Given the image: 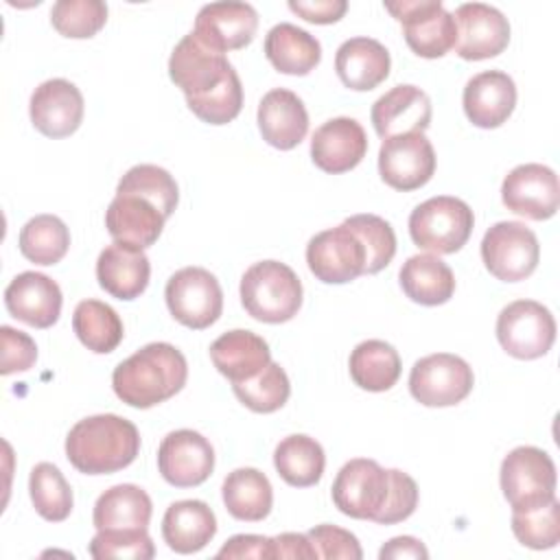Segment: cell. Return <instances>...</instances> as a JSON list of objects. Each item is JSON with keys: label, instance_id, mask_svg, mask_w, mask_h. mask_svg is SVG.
Instances as JSON below:
<instances>
[{"label": "cell", "instance_id": "1", "mask_svg": "<svg viewBox=\"0 0 560 560\" xmlns=\"http://www.w3.org/2000/svg\"><path fill=\"white\" fill-rule=\"evenodd\" d=\"M186 378V357L171 343L153 341L114 368L112 387L125 405L149 409L182 392Z\"/></svg>", "mask_w": 560, "mask_h": 560}, {"label": "cell", "instance_id": "2", "mask_svg": "<svg viewBox=\"0 0 560 560\" xmlns=\"http://www.w3.org/2000/svg\"><path fill=\"white\" fill-rule=\"evenodd\" d=\"M140 453L136 424L116 413L79 420L66 438V457L83 475H109L127 468Z\"/></svg>", "mask_w": 560, "mask_h": 560}, {"label": "cell", "instance_id": "3", "mask_svg": "<svg viewBox=\"0 0 560 560\" xmlns=\"http://www.w3.org/2000/svg\"><path fill=\"white\" fill-rule=\"evenodd\" d=\"M241 302L254 319L282 324L293 319L302 306V282L289 265L260 260L241 278Z\"/></svg>", "mask_w": 560, "mask_h": 560}, {"label": "cell", "instance_id": "4", "mask_svg": "<svg viewBox=\"0 0 560 560\" xmlns=\"http://www.w3.org/2000/svg\"><path fill=\"white\" fill-rule=\"evenodd\" d=\"M472 225L475 214L470 206L448 195L431 197L409 214L411 241L435 256L459 252L470 238Z\"/></svg>", "mask_w": 560, "mask_h": 560}, {"label": "cell", "instance_id": "5", "mask_svg": "<svg viewBox=\"0 0 560 560\" xmlns=\"http://www.w3.org/2000/svg\"><path fill=\"white\" fill-rule=\"evenodd\" d=\"M499 475L512 510H534L556 499V464L542 448H512L503 457Z\"/></svg>", "mask_w": 560, "mask_h": 560}, {"label": "cell", "instance_id": "6", "mask_svg": "<svg viewBox=\"0 0 560 560\" xmlns=\"http://www.w3.org/2000/svg\"><path fill=\"white\" fill-rule=\"evenodd\" d=\"M385 9L402 24L405 42L418 57L438 59L455 48L457 26L440 0L385 2Z\"/></svg>", "mask_w": 560, "mask_h": 560}, {"label": "cell", "instance_id": "7", "mask_svg": "<svg viewBox=\"0 0 560 560\" xmlns=\"http://www.w3.org/2000/svg\"><path fill=\"white\" fill-rule=\"evenodd\" d=\"M497 339L510 357L532 361L551 350L556 341V319L540 302L516 300L499 313Z\"/></svg>", "mask_w": 560, "mask_h": 560}, {"label": "cell", "instance_id": "8", "mask_svg": "<svg viewBox=\"0 0 560 560\" xmlns=\"http://www.w3.org/2000/svg\"><path fill=\"white\" fill-rule=\"evenodd\" d=\"M486 269L503 282L529 278L540 260L536 234L521 221H499L481 238Z\"/></svg>", "mask_w": 560, "mask_h": 560}, {"label": "cell", "instance_id": "9", "mask_svg": "<svg viewBox=\"0 0 560 560\" xmlns=\"http://www.w3.org/2000/svg\"><path fill=\"white\" fill-rule=\"evenodd\" d=\"M171 315L192 328L212 326L223 311V291L219 280L203 267H184L175 271L164 289Z\"/></svg>", "mask_w": 560, "mask_h": 560}, {"label": "cell", "instance_id": "10", "mask_svg": "<svg viewBox=\"0 0 560 560\" xmlns=\"http://www.w3.org/2000/svg\"><path fill=\"white\" fill-rule=\"evenodd\" d=\"M234 72L225 52L210 48L192 31L177 42L168 59V77L186 94V101L214 92Z\"/></svg>", "mask_w": 560, "mask_h": 560}, {"label": "cell", "instance_id": "11", "mask_svg": "<svg viewBox=\"0 0 560 560\" xmlns=\"http://www.w3.org/2000/svg\"><path fill=\"white\" fill-rule=\"evenodd\" d=\"M472 385V368L451 352L418 359L409 374V392L424 407H453L470 394Z\"/></svg>", "mask_w": 560, "mask_h": 560}, {"label": "cell", "instance_id": "12", "mask_svg": "<svg viewBox=\"0 0 560 560\" xmlns=\"http://www.w3.org/2000/svg\"><path fill=\"white\" fill-rule=\"evenodd\" d=\"M392 477L374 459L357 457L341 466L332 483V503L350 518L376 521L389 497Z\"/></svg>", "mask_w": 560, "mask_h": 560}, {"label": "cell", "instance_id": "13", "mask_svg": "<svg viewBox=\"0 0 560 560\" xmlns=\"http://www.w3.org/2000/svg\"><path fill=\"white\" fill-rule=\"evenodd\" d=\"M365 247L346 223L315 234L306 245V265L326 284L352 282L365 273Z\"/></svg>", "mask_w": 560, "mask_h": 560}, {"label": "cell", "instance_id": "14", "mask_svg": "<svg viewBox=\"0 0 560 560\" xmlns=\"http://www.w3.org/2000/svg\"><path fill=\"white\" fill-rule=\"evenodd\" d=\"M381 179L402 192L422 188L435 173V151L422 131L385 138L378 151Z\"/></svg>", "mask_w": 560, "mask_h": 560}, {"label": "cell", "instance_id": "15", "mask_svg": "<svg viewBox=\"0 0 560 560\" xmlns=\"http://www.w3.org/2000/svg\"><path fill=\"white\" fill-rule=\"evenodd\" d=\"M503 206L525 219H551L560 203L558 175L545 164H521L512 168L501 184Z\"/></svg>", "mask_w": 560, "mask_h": 560}, {"label": "cell", "instance_id": "16", "mask_svg": "<svg viewBox=\"0 0 560 560\" xmlns=\"http://www.w3.org/2000/svg\"><path fill=\"white\" fill-rule=\"evenodd\" d=\"M455 52L466 61H481L501 55L510 44L508 18L483 2H466L455 9Z\"/></svg>", "mask_w": 560, "mask_h": 560}, {"label": "cell", "instance_id": "17", "mask_svg": "<svg viewBox=\"0 0 560 560\" xmlns=\"http://www.w3.org/2000/svg\"><path fill=\"white\" fill-rule=\"evenodd\" d=\"M158 470L175 488H195L212 475L214 448L192 429L171 431L160 442Z\"/></svg>", "mask_w": 560, "mask_h": 560}, {"label": "cell", "instance_id": "18", "mask_svg": "<svg viewBox=\"0 0 560 560\" xmlns=\"http://www.w3.org/2000/svg\"><path fill=\"white\" fill-rule=\"evenodd\" d=\"M258 31V13L247 2H210L195 18L192 33L219 52L252 44Z\"/></svg>", "mask_w": 560, "mask_h": 560}, {"label": "cell", "instance_id": "19", "mask_svg": "<svg viewBox=\"0 0 560 560\" xmlns=\"http://www.w3.org/2000/svg\"><path fill=\"white\" fill-rule=\"evenodd\" d=\"M31 122L48 138H66L74 133L83 120V96L79 88L66 79H48L31 94Z\"/></svg>", "mask_w": 560, "mask_h": 560}, {"label": "cell", "instance_id": "20", "mask_svg": "<svg viewBox=\"0 0 560 560\" xmlns=\"http://www.w3.org/2000/svg\"><path fill=\"white\" fill-rule=\"evenodd\" d=\"M63 295L59 284L37 271L18 273L4 289L7 311L35 328H50L61 315Z\"/></svg>", "mask_w": 560, "mask_h": 560}, {"label": "cell", "instance_id": "21", "mask_svg": "<svg viewBox=\"0 0 560 560\" xmlns=\"http://www.w3.org/2000/svg\"><path fill=\"white\" fill-rule=\"evenodd\" d=\"M368 153V136L363 127L348 116L330 118L315 129L311 138V158L324 173L352 171Z\"/></svg>", "mask_w": 560, "mask_h": 560}, {"label": "cell", "instance_id": "22", "mask_svg": "<svg viewBox=\"0 0 560 560\" xmlns=\"http://www.w3.org/2000/svg\"><path fill=\"white\" fill-rule=\"evenodd\" d=\"M462 103L475 127L497 129L516 107V85L508 72L486 70L466 83Z\"/></svg>", "mask_w": 560, "mask_h": 560}, {"label": "cell", "instance_id": "23", "mask_svg": "<svg viewBox=\"0 0 560 560\" xmlns=\"http://www.w3.org/2000/svg\"><path fill=\"white\" fill-rule=\"evenodd\" d=\"M372 125L383 140L409 131L424 133L431 125V98L416 85H396L372 105Z\"/></svg>", "mask_w": 560, "mask_h": 560}, {"label": "cell", "instance_id": "24", "mask_svg": "<svg viewBox=\"0 0 560 560\" xmlns=\"http://www.w3.org/2000/svg\"><path fill=\"white\" fill-rule=\"evenodd\" d=\"M258 129L273 149L289 151L298 147L308 131V114L302 98L284 88L269 90L258 105Z\"/></svg>", "mask_w": 560, "mask_h": 560}, {"label": "cell", "instance_id": "25", "mask_svg": "<svg viewBox=\"0 0 560 560\" xmlns=\"http://www.w3.org/2000/svg\"><path fill=\"white\" fill-rule=\"evenodd\" d=\"M164 221L166 217L149 199L131 192H116L105 212L109 236L140 249L151 247L160 238Z\"/></svg>", "mask_w": 560, "mask_h": 560}, {"label": "cell", "instance_id": "26", "mask_svg": "<svg viewBox=\"0 0 560 560\" xmlns=\"http://www.w3.org/2000/svg\"><path fill=\"white\" fill-rule=\"evenodd\" d=\"M151 276V265L144 249L114 241L96 260V278L101 289L118 300H136L144 293Z\"/></svg>", "mask_w": 560, "mask_h": 560}, {"label": "cell", "instance_id": "27", "mask_svg": "<svg viewBox=\"0 0 560 560\" xmlns=\"http://www.w3.org/2000/svg\"><path fill=\"white\" fill-rule=\"evenodd\" d=\"M389 50L372 37H350L335 55L339 81L357 92H368L389 77Z\"/></svg>", "mask_w": 560, "mask_h": 560}, {"label": "cell", "instance_id": "28", "mask_svg": "<svg viewBox=\"0 0 560 560\" xmlns=\"http://www.w3.org/2000/svg\"><path fill=\"white\" fill-rule=\"evenodd\" d=\"M210 359L230 383H243L269 365L271 350L260 335L236 328L212 341Z\"/></svg>", "mask_w": 560, "mask_h": 560}, {"label": "cell", "instance_id": "29", "mask_svg": "<svg viewBox=\"0 0 560 560\" xmlns=\"http://www.w3.org/2000/svg\"><path fill=\"white\" fill-rule=\"evenodd\" d=\"M217 534V518L199 499L175 501L162 518V538L175 553H197Z\"/></svg>", "mask_w": 560, "mask_h": 560}, {"label": "cell", "instance_id": "30", "mask_svg": "<svg viewBox=\"0 0 560 560\" xmlns=\"http://www.w3.org/2000/svg\"><path fill=\"white\" fill-rule=\"evenodd\" d=\"M398 278L405 295L422 306H440L455 293V276L435 254L409 256L402 262Z\"/></svg>", "mask_w": 560, "mask_h": 560}, {"label": "cell", "instance_id": "31", "mask_svg": "<svg viewBox=\"0 0 560 560\" xmlns=\"http://www.w3.org/2000/svg\"><path fill=\"white\" fill-rule=\"evenodd\" d=\"M265 55L278 72L304 77L319 63L322 46L308 31L280 22L265 37Z\"/></svg>", "mask_w": 560, "mask_h": 560}, {"label": "cell", "instance_id": "32", "mask_svg": "<svg viewBox=\"0 0 560 560\" xmlns=\"http://www.w3.org/2000/svg\"><path fill=\"white\" fill-rule=\"evenodd\" d=\"M151 512L153 503L140 486L118 483L96 499L92 523L96 529L147 527Z\"/></svg>", "mask_w": 560, "mask_h": 560}, {"label": "cell", "instance_id": "33", "mask_svg": "<svg viewBox=\"0 0 560 560\" xmlns=\"http://www.w3.org/2000/svg\"><path fill=\"white\" fill-rule=\"evenodd\" d=\"M223 503L238 521H262L273 505V488L258 468H236L223 479Z\"/></svg>", "mask_w": 560, "mask_h": 560}, {"label": "cell", "instance_id": "34", "mask_svg": "<svg viewBox=\"0 0 560 560\" xmlns=\"http://www.w3.org/2000/svg\"><path fill=\"white\" fill-rule=\"evenodd\" d=\"M273 466L289 486L308 488L322 479L326 455L315 438L293 433L278 442L273 451Z\"/></svg>", "mask_w": 560, "mask_h": 560}, {"label": "cell", "instance_id": "35", "mask_svg": "<svg viewBox=\"0 0 560 560\" xmlns=\"http://www.w3.org/2000/svg\"><path fill=\"white\" fill-rule=\"evenodd\" d=\"M354 385L368 392H387L400 376V357L396 348L383 339L361 341L348 361Z\"/></svg>", "mask_w": 560, "mask_h": 560}, {"label": "cell", "instance_id": "36", "mask_svg": "<svg viewBox=\"0 0 560 560\" xmlns=\"http://www.w3.org/2000/svg\"><path fill=\"white\" fill-rule=\"evenodd\" d=\"M72 328L79 341L96 354L116 350L125 335L118 313L101 300L79 302L72 313Z\"/></svg>", "mask_w": 560, "mask_h": 560}, {"label": "cell", "instance_id": "37", "mask_svg": "<svg viewBox=\"0 0 560 560\" xmlns=\"http://www.w3.org/2000/svg\"><path fill=\"white\" fill-rule=\"evenodd\" d=\"M20 252L35 265L59 262L70 247V230L55 214H37L20 230Z\"/></svg>", "mask_w": 560, "mask_h": 560}, {"label": "cell", "instance_id": "38", "mask_svg": "<svg viewBox=\"0 0 560 560\" xmlns=\"http://www.w3.org/2000/svg\"><path fill=\"white\" fill-rule=\"evenodd\" d=\"M28 492H31L35 512L42 518L59 523L70 516L74 505L72 488L55 464L39 462L33 466L28 477Z\"/></svg>", "mask_w": 560, "mask_h": 560}, {"label": "cell", "instance_id": "39", "mask_svg": "<svg viewBox=\"0 0 560 560\" xmlns=\"http://www.w3.org/2000/svg\"><path fill=\"white\" fill-rule=\"evenodd\" d=\"M116 192H131L149 199L166 219L175 212L179 201V188L173 175L155 164L131 166L118 182Z\"/></svg>", "mask_w": 560, "mask_h": 560}, {"label": "cell", "instance_id": "40", "mask_svg": "<svg viewBox=\"0 0 560 560\" xmlns=\"http://www.w3.org/2000/svg\"><path fill=\"white\" fill-rule=\"evenodd\" d=\"M234 396L252 411L256 413H273L278 411L291 394V383L287 372L269 361L262 372H258L254 378L243 381V383H232Z\"/></svg>", "mask_w": 560, "mask_h": 560}, {"label": "cell", "instance_id": "41", "mask_svg": "<svg viewBox=\"0 0 560 560\" xmlns=\"http://www.w3.org/2000/svg\"><path fill=\"white\" fill-rule=\"evenodd\" d=\"M50 22L63 37H94L107 22V4L101 0H59L50 9Z\"/></svg>", "mask_w": 560, "mask_h": 560}, {"label": "cell", "instance_id": "42", "mask_svg": "<svg viewBox=\"0 0 560 560\" xmlns=\"http://www.w3.org/2000/svg\"><path fill=\"white\" fill-rule=\"evenodd\" d=\"M512 532L529 549H551L560 540V503L553 499L534 510H512Z\"/></svg>", "mask_w": 560, "mask_h": 560}, {"label": "cell", "instance_id": "43", "mask_svg": "<svg viewBox=\"0 0 560 560\" xmlns=\"http://www.w3.org/2000/svg\"><path fill=\"white\" fill-rule=\"evenodd\" d=\"M363 243L365 254H368V262H365V273H378L381 269H385L394 254H396V234L392 230V225L376 217V214H354L348 217L343 221Z\"/></svg>", "mask_w": 560, "mask_h": 560}, {"label": "cell", "instance_id": "44", "mask_svg": "<svg viewBox=\"0 0 560 560\" xmlns=\"http://www.w3.org/2000/svg\"><path fill=\"white\" fill-rule=\"evenodd\" d=\"M90 556L96 560L107 558H131V560H151L155 547L147 527L133 529H96L90 540Z\"/></svg>", "mask_w": 560, "mask_h": 560}, {"label": "cell", "instance_id": "45", "mask_svg": "<svg viewBox=\"0 0 560 560\" xmlns=\"http://www.w3.org/2000/svg\"><path fill=\"white\" fill-rule=\"evenodd\" d=\"M188 109L203 122L208 125H225L234 120L241 114L243 107V85L238 74L234 72L223 85H219L214 92L186 101Z\"/></svg>", "mask_w": 560, "mask_h": 560}, {"label": "cell", "instance_id": "46", "mask_svg": "<svg viewBox=\"0 0 560 560\" xmlns=\"http://www.w3.org/2000/svg\"><path fill=\"white\" fill-rule=\"evenodd\" d=\"M389 477H392V486H389L387 503L374 521L378 525H394V523L407 521L416 512V505H418L416 481L398 468H389Z\"/></svg>", "mask_w": 560, "mask_h": 560}, {"label": "cell", "instance_id": "47", "mask_svg": "<svg viewBox=\"0 0 560 560\" xmlns=\"http://www.w3.org/2000/svg\"><path fill=\"white\" fill-rule=\"evenodd\" d=\"M308 540L317 553V558H341V560H361L363 551L354 534L337 525H315L308 534Z\"/></svg>", "mask_w": 560, "mask_h": 560}, {"label": "cell", "instance_id": "48", "mask_svg": "<svg viewBox=\"0 0 560 560\" xmlns=\"http://www.w3.org/2000/svg\"><path fill=\"white\" fill-rule=\"evenodd\" d=\"M0 341H2L0 372L4 376L13 374V372H24V370L33 368V363L37 361V346L26 332L15 330L11 326H2Z\"/></svg>", "mask_w": 560, "mask_h": 560}, {"label": "cell", "instance_id": "49", "mask_svg": "<svg viewBox=\"0 0 560 560\" xmlns=\"http://www.w3.org/2000/svg\"><path fill=\"white\" fill-rule=\"evenodd\" d=\"M217 558H276L273 538L258 534L232 536L217 553Z\"/></svg>", "mask_w": 560, "mask_h": 560}, {"label": "cell", "instance_id": "50", "mask_svg": "<svg viewBox=\"0 0 560 560\" xmlns=\"http://www.w3.org/2000/svg\"><path fill=\"white\" fill-rule=\"evenodd\" d=\"M289 9L313 24H332L348 11L346 0H291Z\"/></svg>", "mask_w": 560, "mask_h": 560}, {"label": "cell", "instance_id": "51", "mask_svg": "<svg viewBox=\"0 0 560 560\" xmlns=\"http://www.w3.org/2000/svg\"><path fill=\"white\" fill-rule=\"evenodd\" d=\"M273 553L276 558H317L311 540L306 534L284 532L280 536H273Z\"/></svg>", "mask_w": 560, "mask_h": 560}, {"label": "cell", "instance_id": "52", "mask_svg": "<svg viewBox=\"0 0 560 560\" xmlns=\"http://www.w3.org/2000/svg\"><path fill=\"white\" fill-rule=\"evenodd\" d=\"M381 560H400V558H418V560H427L429 551L427 547L413 538V536H396L392 538L387 545H383V549L378 551Z\"/></svg>", "mask_w": 560, "mask_h": 560}]
</instances>
